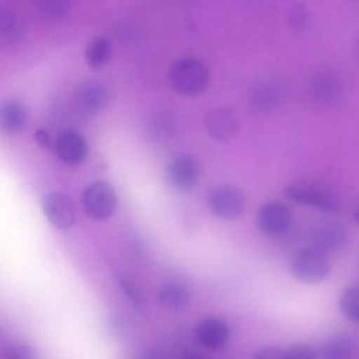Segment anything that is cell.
Wrapping results in <instances>:
<instances>
[{"mask_svg": "<svg viewBox=\"0 0 359 359\" xmlns=\"http://www.w3.org/2000/svg\"><path fill=\"white\" fill-rule=\"evenodd\" d=\"M170 84L172 90L185 97L202 94L210 81L208 66L196 57H182L170 69Z\"/></svg>", "mask_w": 359, "mask_h": 359, "instance_id": "obj_1", "label": "cell"}, {"mask_svg": "<svg viewBox=\"0 0 359 359\" xmlns=\"http://www.w3.org/2000/svg\"><path fill=\"white\" fill-rule=\"evenodd\" d=\"M206 205L220 219H238L245 209V198L241 189L230 184L215 185L206 194Z\"/></svg>", "mask_w": 359, "mask_h": 359, "instance_id": "obj_2", "label": "cell"}, {"mask_svg": "<svg viewBox=\"0 0 359 359\" xmlns=\"http://www.w3.org/2000/svg\"><path fill=\"white\" fill-rule=\"evenodd\" d=\"M81 203L87 216L95 220H105L114 215L118 198L108 182L95 181L84 189Z\"/></svg>", "mask_w": 359, "mask_h": 359, "instance_id": "obj_3", "label": "cell"}, {"mask_svg": "<svg viewBox=\"0 0 359 359\" xmlns=\"http://www.w3.org/2000/svg\"><path fill=\"white\" fill-rule=\"evenodd\" d=\"M290 271L296 279L304 283H318L328 276L331 265L327 254L310 247L294 255Z\"/></svg>", "mask_w": 359, "mask_h": 359, "instance_id": "obj_4", "label": "cell"}, {"mask_svg": "<svg viewBox=\"0 0 359 359\" xmlns=\"http://www.w3.org/2000/svg\"><path fill=\"white\" fill-rule=\"evenodd\" d=\"M201 177V164L199 161L185 153L174 156L165 167L167 182L180 191H187L192 188Z\"/></svg>", "mask_w": 359, "mask_h": 359, "instance_id": "obj_5", "label": "cell"}, {"mask_svg": "<svg viewBox=\"0 0 359 359\" xmlns=\"http://www.w3.org/2000/svg\"><path fill=\"white\" fill-rule=\"evenodd\" d=\"M257 224L268 236L285 234L292 224L290 210L280 202H266L257 212Z\"/></svg>", "mask_w": 359, "mask_h": 359, "instance_id": "obj_6", "label": "cell"}, {"mask_svg": "<svg viewBox=\"0 0 359 359\" xmlns=\"http://www.w3.org/2000/svg\"><path fill=\"white\" fill-rule=\"evenodd\" d=\"M42 210L49 223L59 230H67L76 222V209L63 194H48L42 199Z\"/></svg>", "mask_w": 359, "mask_h": 359, "instance_id": "obj_7", "label": "cell"}, {"mask_svg": "<svg viewBox=\"0 0 359 359\" xmlns=\"http://www.w3.org/2000/svg\"><path fill=\"white\" fill-rule=\"evenodd\" d=\"M348 238L345 226L337 220H328L318 224L310 236V247L324 254L338 251Z\"/></svg>", "mask_w": 359, "mask_h": 359, "instance_id": "obj_8", "label": "cell"}, {"mask_svg": "<svg viewBox=\"0 0 359 359\" xmlns=\"http://www.w3.org/2000/svg\"><path fill=\"white\" fill-rule=\"evenodd\" d=\"M109 101L107 87L97 81L81 83L74 93V102L77 109L84 115H97Z\"/></svg>", "mask_w": 359, "mask_h": 359, "instance_id": "obj_9", "label": "cell"}, {"mask_svg": "<svg viewBox=\"0 0 359 359\" xmlns=\"http://www.w3.org/2000/svg\"><path fill=\"white\" fill-rule=\"evenodd\" d=\"M238 116L230 107H220L205 116V129L216 140L226 142L234 137L238 130Z\"/></svg>", "mask_w": 359, "mask_h": 359, "instance_id": "obj_10", "label": "cell"}, {"mask_svg": "<svg viewBox=\"0 0 359 359\" xmlns=\"http://www.w3.org/2000/svg\"><path fill=\"white\" fill-rule=\"evenodd\" d=\"M55 153L66 164H79L88 156V143L86 137L74 130L62 132L55 142Z\"/></svg>", "mask_w": 359, "mask_h": 359, "instance_id": "obj_11", "label": "cell"}, {"mask_svg": "<svg viewBox=\"0 0 359 359\" xmlns=\"http://www.w3.org/2000/svg\"><path fill=\"white\" fill-rule=\"evenodd\" d=\"M285 195L299 203L314 206L323 210L328 212H335L338 209L335 199L327 194L325 191L311 187V185H304V184H290L286 185L283 189Z\"/></svg>", "mask_w": 359, "mask_h": 359, "instance_id": "obj_12", "label": "cell"}, {"mask_svg": "<svg viewBox=\"0 0 359 359\" xmlns=\"http://www.w3.org/2000/svg\"><path fill=\"white\" fill-rule=\"evenodd\" d=\"M230 338L229 325L216 317L203 318L195 328L196 342L209 351H217L223 348Z\"/></svg>", "mask_w": 359, "mask_h": 359, "instance_id": "obj_13", "label": "cell"}, {"mask_svg": "<svg viewBox=\"0 0 359 359\" xmlns=\"http://www.w3.org/2000/svg\"><path fill=\"white\" fill-rule=\"evenodd\" d=\"M358 348L356 338L348 332H338L325 338L317 352V358L323 359H348L355 355Z\"/></svg>", "mask_w": 359, "mask_h": 359, "instance_id": "obj_14", "label": "cell"}, {"mask_svg": "<svg viewBox=\"0 0 359 359\" xmlns=\"http://www.w3.org/2000/svg\"><path fill=\"white\" fill-rule=\"evenodd\" d=\"M28 123L25 107L18 101H6L0 105V129L8 135L22 132Z\"/></svg>", "mask_w": 359, "mask_h": 359, "instance_id": "obj_15", "label": "cell"}, {"mask_svg": "<svg viewBox=\"0 0 359 359\" xmlns=\"http://www.w3.org/2000/svg\"><path fill=\"white\" fill-rule=\"evenodd\" d=\"M158 302L167 310L171 311H182L191 303V292L189 289L180 282H168L164 283L158 289Z\"/></svg>", "mask_w": 359, "mask_h": 359, "instance_id": "obj_16", "label": "cell"}, {"mask_svg": "<svg viewBox=\"0 0 359 359\" xmlns=\"http://www.w3.org/2000/svg\"><path fill=\"white\" fill-rule=\"evenodd\" d=\"M112 55V46L111 42L104 36H97L93 41H90L86 46V62L93 69H101L104 67Z\"/></svg>", "mask_w": 359, "mask_h": 359, "instance_id": "obj_17", "label": "cell"}, {"mask_svg": "<svg viewBox=\"0 0 359 359\" xmlns=\"http://www.w3.org/2000/svg\"><path fill=\"white\" fill-rule=\"evenodd\" d=\"M147 128H149V136L154 142L164 143L174 136L175 129H177V121H175L174 115H171L168 112H163V114L154 115L150 119Z\"/></svg>", "mask_w": 359, "mask_h": 359, "instance_id": "obj_18", "label": "cell"}, {"mask_svg": "<svg viewBox=\"0 0 359 359\" xmlns=\"http://www.w3.org/2000/svg\"><path fill=\"white\" fill-rule=\"evenodd\" d=\"M341 87L337 81V79L330 74V73H320L314 80H313V86H311V93L323 100V101H330L332 100L338 93H339Z\"/></svg>", "mask_w": 359, "mask_h": 359, "instance_id": "obj_19", "label": "cell"}, {"mask_svg": "<svg viewBox=\"0 0 359 359\" xmlns=\"http://www.w3.org/2000/svg\"><path fill=\"white\" fill-rule=\"evenodd\" d=\"M339 310L352 323L359 324V287H346L339 294Z\"/></svg>", "mask_w": 359, "mask_h": 359, "instance_id": "obj_20", "label": "cell"}, {"mask_svg": "<svg viewBox=\"0 0 359 359\" xmlns=\"http://www.w3.org/2000/svg\"><path fill=\"white\" fill-rule=\"evenodd\" d=\"M317 352L304 344H296L285 349V359H316Z\"/></svg>", "mask_w": 359, "mask_h": 359, "instance_id": "obj_21", "label": "cell"}, {"mask_svg": "<svg viewBox=\"0 0 359 359\" xmlns=\"http://www.w3.org/2000/svg\"><path fill=\"white\" fill-rule=\"evenodd\" d=\"M289 24L293 28H304V25L309 21V11L303 4H294L290 10H289Z\"/></svg>", "mask_w": 359, "mask_h": 359, "instance_id": "obj_22", "label": "cell"}, {"mask_svg": "<svg viewBox=\"0 0 359 359\" xmlns=\"http://www.w3.org/2000/svg\"><path fill=\"white\" fill-rule=\"evenodd\" d=\"M254 356L258 359H285V349H280L278 346H265Z\"/></svg>", "mask_w": 359, "mask_h": 359, "instance_id": "obj_23", "label": "cell"}, {"mask_svg": "<svg viewBox=\"0 0 359 359\" xmlns=\"http://www.w3.org/2000/svg\"><path fill=\"white\" fill-rule=\"evenodd\" d=\"M7 356L14 358V359H27V358H32L34 352L27 346H14L10 349Z\"/></svg>", "mask_w": 359, "mask_h": 359, "instance_id": "obj_24", "label": "cell"}, {"mask_svg": "<svg viewBox=\"0 0 359 359\" xmlns=\"http://www.w3.org/2000/svg\"><path fill=\"white\" fill-rule=\"evenodd\" d=\"M35 142L41 147H49L50 146V135H49V132L45 130V129H38L35 132Z\"/></svg>", "mask_w": 359, "mask_h": 359, "instance_id": "obj_25", "label": "cell"}, {"mask_svg": "<svg viewBox=\"0 0 359 359\" xmlns=\"http://www.w3.org/2000/svg\"><path fill=\"white\" fill-rule=\"evenodd\" d=\"M118 279H119V282H121V285H122V287L126 290V293H128V296L135 302V303H139V294H137V292H136V289L130 285V283H128V280L126 279H123L122 276H118Z\"/></svg>", "mask_w": 359, "mask_h": 359, "instance_id": "obj_26", "label": "cell"}, {"mask_svg": "<svg viewBox=\"0 0 359 359\" xmlns=\"http://www.w3.org/2000/svg\"><path fill=\"white\" fill-rule=\"evenodd\" d=\"M353 217H355V220L359 223V209H358V210H355V213H353Z\"/></svg>", "mask_w": 359, "mask_h": 359, "instance_id": "obj_27", "label": "cell"}, {"mask_svg": "<svg viewBox=\"0 0 359 359\" xmlns=\"http://www.w3.org/2000/svg\"><path fill=\"white\" fill-rule=\"evenodd\" d=\"M356 53H358V56H359V36H358V39H356Z\"/></svg>", "mask_w": 359, "mask_h": 359, "instance_id": "obj_28", "label": "cell"}]
</instances>
